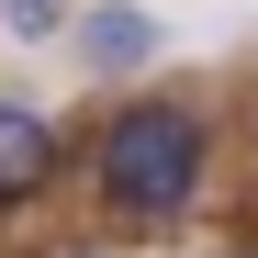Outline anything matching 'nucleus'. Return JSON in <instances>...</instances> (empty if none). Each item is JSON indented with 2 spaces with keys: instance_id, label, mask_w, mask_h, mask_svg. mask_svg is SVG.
<instances>
[{
  "instance_id": "f257e3e1",
  "label": "nucleus",
  "mask_w": 258,
  "mask_h": 258,
  "mask_svg": "<svg viewBox=\"0 0 258 258\" xmlns=\"http://www.w3.org/2000/svg\"><path fill=\"white\" fill-rule=\"evenodd\" d=\"M191 180H202V123H191V112L135 101V112L101 135V191H112L123 213H180Z\"/></svg>"
},
{
  "instance_id": "f03ea898",
  "label": "nucleus",
  "mask_w": 258,
  "mask_h": 258,
  "mask_svg": "<svg viewBox=\"0 0 258 258\" xmlns=\"http://www.w3.org/2000/svg\"><path fill=\"white\" fill-rule=\"evenodd\" d=\"M45 123H34L23 101H0V202H34V191H45Z\"/></svg>"
},
{
  "instance_id": "7ed1b4c3",
  "label": "nucleus",
  "mask_w": 258,
  "mask_h": 258,
  "mask_svg": "<svg viewBox=\"0 0 258 258\" xmlns=\"http://www.w3.org/2000/svg\"><path fill=\"white\" fill-rule=\"evenodd\" d=\"M79 45H90V56H101V68H135V56H146V45H157V34H146V23H135V12H90V23H79Z\"/></svg>"
},
{
  "instance_id": "20e7f679",
  "label": "nucleus",
  "mask_w": 258,
  "mask_h": 258,
  "mask_svg": "<svg viewBox=\"0 0 258 258\" xmlns=\"http://www.w3.org/2000/svg\"><path fill=\"white\" fill-rule=\"evenodd\" d=\"M0 23H12L23 45H45V34H56V0H0Z\"/></svg>"
}]
</instances>
